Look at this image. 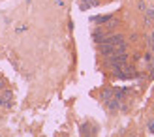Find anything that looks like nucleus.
Here are the masks:
<instances>
[{"mask_svg": "<svg viewBox=\"0 0 154 137\" xmlns=\"http://www.w3.org/2000/svg\"><path fill=\"white\" fill-rule=\"evenodd\" d=\"M100 53L102 56H109L115 53V45H109V43H100Z\"/></svg>", "mask_w": 154, "mask_h": 137, "instance_id": "obj_3", "label": "nucleus"}, {"mask_svg": "<svg viewBox=\"0 0 154 137\" xmlns=\"http://www.w3.org/2000/svg\"><path fill=\"white\" fill-rule=\"evenodd\" d=\"M145 60H147L149 64H150L152 60H154V56H152V51H147V53H145Z\"/></svg>", "mask_w": 154, "mask_h": 137, "instance_id": "obj_10", "label": "nucleus"}, {"mask_svg": "<svg viewBox=\"0 0 154 137\" xmlns=\"http://www.w3.org/2000/svg\"><path fill=\"white\" fill-rule=\"evenodd\" d=\"M145 40H147V43H149V49H150V51H154V30H152L150 34L145 36Z\"/></svg>", "mask_w": 154, "mask_h": 137, "instance_id": "obj_7", "label": "nucleus"}, {"mask_svg": "<svg viewBox=\"0 0 154 137\" xmlns=\"http://www.w3.org/2000/svg\"><path fill=\"white\" fill-rule=\"evenodd\" d=\"M147 8H149L147 6V0H139V2H137V10H139V11L145 13V11H147Z\"/></svg>", "mask_w": 154, "mask_h": 137, "instance_id": "obj_9", "label": "nucleus"}, {"mask_svg": "<svg viewBox=\"0 0 154 137\" xmlns=\"http://www.w3.org/2000/svg\"><path fill=\"white\" fill-rule=\"evenodd\" d=\"M130 137H134V135H130Z\"/></svg>", "mask_w": 154, "mask_h": 137, "instance_id": "obj_17", "label": "nucleus"}, {"mask_svg": "<svg viewBox=\"0 0 154 137\" xmlns=\"http://www.w3.org/2000/svg\"><path fill=\"white\" fill-rule=\"evenodd\" d=\"M111 98H113V90H103V92H102V102H103V103L109 102Z\"/></svg>", "mask_w": 154, "mask_h": 137, "instance_id": "obj_8", "label": "nucleus"}, {"mask_svg": "<svg viewBox=\"0 0 154 137\" xmlns=\"http://www.w3.org/2000/svg\"><path fill=\"white\" fill-rule=\"evenodd\" d=\"M105 38H107V32H105V28H94L92 30V40H94V43H103L105 41Z\"/></svg>", "mask_w": 154, "mask_h": 137, "instance_id": "obj_1", "label": "nucleus"}, {"mask_svg": "<svg viewBox=\"0 0 154 137\" xmlns=\"http://www.w3.org/2000/svg\"><path fill=\"white\" fill-rule=\"evenodd\" d=\"M25 30H28V26H26V25L19 26V28H17V34H23V32H25Z\"/></svg>", "mask_w": 154, "mask_h": 137, "instance_id": "obj_12", "label": "nucleus"}, {"mask_svg": "<svg viewBox=\"0 0 154 137\" xmlns=\"http://www.w3.org/2000/svg\"><path fill=\"white\" fill-rule=\"evenodd\" d=\"M147 126H149V133H154V118L149 120V124H147Z\"/></svg>", "mask_w": 154, "mask_h": 137, "instance_id": "obj_11", "label": "nucleus"}, {"mask_svg": "<svg viewBox=\"0 0 154 137\" xmlns=\"http://www.w3.org/2000/svg\"><path fill=\"white\" fill-rule=\"evenodd\" d=\"M137 40H139V34H132V36H130V41H137Z\"/></svg>", "mask_w": 154, "mask_h": 137, "instance_id": "obj_13", "label": "nucleus"}, {"mask_svg": "<svg viewBox=\"0 0 154 137\" xmlns=\"http://www.w3.org/2000/svg\"><path fill=\"white\" fill-rule=\"evenodd\" d=\"M0 94H2V98H4L6 102L13 100V90H11V88H4V90H2V92H0Z\"/></svg>", "mask_w": 154, "mask_h": 137, "instance_id": "obj_6", "label": "nucleus"}, {"mask_svg": "<svg viewBox=\"0 0 154 137\" xmlns=\"http://www.w3.org/2000/svg\"><path fill=\"white\" fill-rule=\"evenodd\" d=\"M79 2H90V0H79Z\"/></svg>", "mask_w": 154, "mask_h": 137, "instance_id": "obj_16", "label": "nucleus"}, {"mask_svg": "<svg viewBox=\"0 0 154 137\" xmlns=\"http://www.w3.org/2000/svg\"><path fill=\"white\" fill-rule=\"evenodd\" d=\"M57 4L58 6H64V0H57Z\"/></svg>", "mask_w": 154, "mask_h": 137, "instance_id": "obj_15", "label": "nucleus"}, {"mask_svg": "<svg viewBox=\"0 0 154 137\" xmlns=\"http://www.w3.org/2000/svg\"><path fill=\"white\" fill-rule=\"evenodd\" d=\"M145 25H147V26L154 25V8L152 6H149L147 11H145Z\"/></svg>", "mask_w": 154, "mask_h": 137, "instance_id": "obj_4", "label": "nucleus"}, {"mask_svg": "<svg viewBox=\"0 0 154 137\" xmlns=\"http://www.w3.org/2000/svg\"><path fill=\"white\" fill-rule=\"evenodd\" d=\"M111 17H113V15H98V17H92L90 21H92V23H96V25H102V26H103Z\"/></svg>", "mask_w": 154, "mask_h": 137, "instance_id": "obj_5", "label": "nucleus"}, {"mask_svg": "<svg viewBox=\"0 0 154 137\" xmlns=\"http://www.w3.org/2000/svg\"><path fill=\"white\" fill-rule=\"evenodd\" d=\"M105 107H107V111H109L111 115H117V113L120 111V102L117 100V98H111L109 102H105Z\"/></svg>", "mask_w": 154, "mask_h": 137, "instance_id": "obj_2", "label": "nucleus"}, {"mask_svg": "<svg viewBox=\"0 0 154 137\" xmlns=\"http://www.w3.org/2000/svg\"><path fill=\"white\" fill-rule=\"evenodd\" d=\"M4 102H6V100L2 98V94H0V107H4Z\"/></svg>", "mask_w": 154, "mask_h": 137, "instance_id": "obj_14", "label": "nucleus"}]
</instances>
